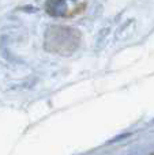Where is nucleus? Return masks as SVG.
I'll return each instance as SVG.
<instances>
[{
    "instance_id": "1",
    "label": "nucleus",
    "mask_w": 154,
    "mask_h": 155,
    "mask_svg": "<svg viewBox=\"0 0 154 155\" xmlns=\"http://www.w3.org/2000/svg\"><path fill=\"white\" fill-rule=\"evenodd\" d=\"M46 49L59 53H68L72 52L78 46L79 35L76 30L70 27L55 26L51 27L46 33Z\"/></svg>"
},
{
    "instance_id": "2",
    "label": "nucleus",
    "mask_w": 154,
    "mask_h": 155,
    "mask_svg": "<svg viewBox=\"0 0 154 155\" xmlns=\"http://www.w3.org/2000/svg\"><path fill=\"white\" fill-rule=\"evenodd\" d=\"M67 10V3L65 2H49L46 3V11L53 16H60Z\"/></svg>"
}]
</instances>
